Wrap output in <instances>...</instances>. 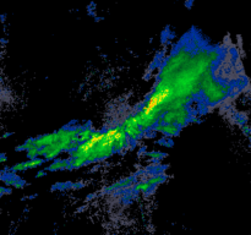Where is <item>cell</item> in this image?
Segmentation results:
<instances>
[{"mask_svg":"<svg viewBox=\"0 0 251 235\" xmlns=\"http://www.w3.org/2000/svg\"><path fill=\"white\" fill-rule=\"evenodd\" d=\"M158 130L159 131L164 132V134L174 135L178 132V126H176V125H166V126H159Z\"/></svg>","mask_w":251,"mask_h":235,"instance_id":"6da1fadb","label":"cell"}]
</instances>
